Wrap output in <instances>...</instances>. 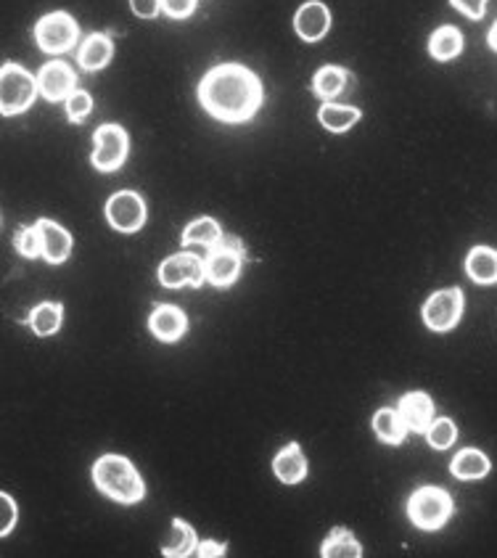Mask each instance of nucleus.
<instances>
[{"mask_svg": "<svg viewBox=\"0 0 497 558\" xmlns=\"http://www.w3.org/2000/svg\"><path fill=\"white\" fill-rule=\"evenodd\" d=\"M455 505H452V495L442 490V487H419L410 501H408V519L423 532H437L445 527L452 516Z\"/></svg>", "mask_w": 497, "mask_h": 558, "instance_id": "obj_5", "label": "nucleus"}, {"mask_svg": "<svg viewBox=\"0 0 497 558\" xmlns=\"http://www.w3.org/2000/svg\"><path fill=\"white\" fill-rule=\"evenodd\" d=\"M0 505H3V522H0V534L5 537V534H11V530L16 527V516H19V511H16V501L8 495V492H0Z\"/></svg>", "mask_w": 497, "mask_h": 558, "instance_id": "obj_32", "label": "nucleus"}, {"mask_svg": "<svg viewBox=\"0 0 497 558\" xmlns=\"http://www.w3.org/2000/svg\"><path fill=\"white\" fill-rule=\"evenodd\" d=\"M93 481L114 503L135 505L146 498V484L125 455L106 452L93 463Z\"/></svg>", "mask_w": 497, "mask_h": 558, "instance_id": "obj_2", "label": "nucleus"}, {"mask_svg": "<svg viewBox=\"0 0 497 558\" xmlns=\"http://www.w3.org/2000/svg\"><path fill=\"white\" fill-rule=\"evenodd\" d=\"M146 202L138 191H117L106 202V220L119 233H138L146 225Z\"/></svg>", "mask_w": 497, "mask_h": 558, "instance_id": "obj_9", "label": "nucleus"}, {"mask_svg": "<svg viewBox=\"0 0 497 558\" xmlns=\"http://www.w3.org/2000/svg\"><path fill=\"white\" fill-rule=\"evenodd\" d=\"M114 56V40L106 32H90L78 51V64L85 72H98Z\"/></svg>", "mask_w": 497, "mask_h": 558, "instance_id": "obj_16", "label": "nucleus"}, {"mask_svg": "<svg viewBox=\"0 0 497 558\" xmlns=\"http://www.w3.org/2000/svg\"><path fill=\"white\" fill-rule=\"evenodd\" d=\"M487 43H490V48L497 54V22L490 27V35H487Z\"/></svg>", "mask_w": 497, "mask_h": 558, "instance_id": "obj_36", "label": "nucleus"}, {"mask_svg": "<svg viewBox=\"0 0 497 558\" xmlns=\"http://www.w3.org/2000/svg\"><path fill=\"white\" fill-rule=\"evenodd\" d=\"M64 108H67V119H69L72 125H79V122H85V119L90 117V111H93V96H90L88 90L78 88V90L64 101Z\"/></svg>", "mask_w": 497, "mask_h": 558, "instance_id": "obj_30", "label": "nucleus"}, {"mask_svg": "<svg viewBox=\"0 0 497 558\" xmlns=\"http://www.w3.org/2000/svg\"><path fill=\"white\" fill-rule=\"evenodd\" d=\"M79 25L69 11H51L35 25V43L43 54H67L78 46Z\"/></svg>", "mask_w": 497, "mask_h": 558, "instance_id": "obj_6", "label": "nucleus"}, {"mask_svg": "<svg viewBox=\"0 0 497 558\" xmlns=\"http://www.w3.org/2000/svg\"><path fill=\"white\" fill-rule=\"evenodd\" d=\"M490 469H492V466H490V458L481 450H473V448H466V450L458 452V455L452 458V466H450L452 477L466 479V481L487 477Z\"/></svg>", "mask_w": 497, "mask_h": 558, "instance_id": "obj_25", "label": "nucleus"}, {"mask_svg": "<svg viewBox=\"0 0 497 558\" xmlns=\"http://www.w3.org/2000/svg\"><path fill=\"white\" fill-rule=\"evenodd\" d=\"M64 323V305L61 302H40L32 313H29V328L35 331V336H53L58 334Z\"/></svg>", "mask_w": 497, "mask_h": 558, "instance_id": "obj_24", "label": "nucleus"}, {"mask_svg": "<svg viewBox=\"0 0 497 558\" xmlns=\"http://www.w3.org/2000/svg\"><path fill=\"white\" fill-rule=\"evenodd\" d=\"M130 8L138 19H157L161 11V0H130Z\"/></svg>", "mask_w": 497, "mask_h": 558, "instance_id": "obj_34", "label": "nucleus"}, {"mask_svg": "<svg viewBox=\"0 0 497 558\" xmlns=\"http://www.w3.org/2000/svg\"><path fill=\"white\" fill-rule=\"evenodd\" d=\"M37 90L48 104H61L67 101L75 90H78V72L72 69V64L53 58L48 64H43L37 69Z\"/></svg>", "mask_w": 497, "mask_h": 558, "instance_id": "obj_11", "label": "nucleus"}, {"mask_svg": "<svg viewBox=\"0 0 497 558\" xmlns=\"http://www.w3.org/2000/svg\"><path fill=\"white\" fill-rule=\"evenodd\" d=\"M225 553H228V545H225V542H217V540H202L199 548H196V556L199 558L225 556Z\"/></svg>", "mask_w": 497, "mask_h": 558, "instance_id": "obj_35", "label": "nucleus"}, {"mask_svg": "<svg viewBox=\"0 0 497 558\" xmlns=\"http://www.w3.org/2000/svg\"><path fill=\"white\" fill-rule=\"evenodd\" d=\"M466 273L476 284H497V249L492 246H473L466 257Z\"/></svg>", "mask_w": 497, "mask_h": 558, "instance_id": "obj_20", "label": "nucleus"}, {"mask_svg": "<svg viewBox=\"0 0 497 558\" xmlns=\"http://www.w3.org/2000/svg\"><path fill=\"white\" fill-rule=\"evenodd\" d=\"M347 80H349V69L337 67V64H326V67H320L313 75V93L323 104L334 101L344 90Z\"/></svg>", "mask_w": 497, "mask_h": 558, "instance_id": "obj_21", "label": "nucleus"}, {"mask_svg": "<svg viewBox=\"0 0 497 558\" xmlns=\"http://www.w3.org/2000/svg\"><path fill=\"white\" fill-rule=\"evenodd\" d=\"M199 548V537H196V530L183 522V519H172V537L161 545V556L167 558H185L193 556Z\"/></svg>", "mask_w": 497, "mask_h": 558, "instance_id": "obj_22", "label": "nucleus"}, {"mask_svg": "<svg viewBox=\"0 0 497 558\" xmlns=\"http://www.w3.org/2000/svg\"><path fill=\"white\" fill-rule=\"evenodd\" d=\"M426 439H429V445L434 450H447L458 439V426H455L452 418H434L429 431H426Z\"/></svg>", "mask_w": 497, "mask_h": 558, "instance_id": "obj_29", "label": "nucleus"}, {"mask_svg": "<svg viewBox=\"0 0 497 558\" xmlns=\"http://www.w3.org/2000/svg\"><path fill=\"white\" fill-rule=\"evenodd\" d=\"M307 471H310L307 458H305V452H302V448L296 442H288L286 448L273 458V474L281 479L284 484H288V487L305 481Z\"/></svg>", "mask_w": 497, "mask_h": 558, "instance_id": "obj_17", "label": "nucleus"}, {"mask_svg": "<svg viewBox=\"0 0 497 558\" xmlns=\"http://www.w3.org/2000/svg\"><path fill=\"white\" fill-rule=\"evenodd\" d=\"M40 96L37 78L26 72L22 64L5 61L0 69V111L3 117H16L25 114L29 107H35V98Z\"/></svg>", "mask_w": 497, "mask_h": 558, "instance_id": "obj_4", "label": "nucleus"}, {"mask_svg": "<svg viewBox=\"0 0 497 558\" xmlns=\"http://www.w3.org/2000/svg\"><path fill=\"white\" fill-rule=\"evenodd\" d=\"M149 331L157 336L159 342H181L188 331V315L178 305H157L149 315Z\"/></svg>", "mask_w": 497, "mask_h": 558, "instance_id": "obj_13", "label": "nucleus"}, {"mask_svg": "<svg viewBox=\"0 0 497 558\" xmlns=\"http://www.w3.org/2000/svg\"><path fill=\"white\" fill-rule=\"evenodd\" d=\"M320 556L323 558H337V556L360 558L363 556V545L355 540V534H352V532L344 530V527H337V530H331V534L323 540V545H320Z\"/></svg>", "mask_w": 497, "mask_h": 558, "instance_id": "obj_27", "label": "nucleus"}, {"mask_svg": "<svg viewBox=\"0 0 497 558\" xmlns=\"http://www.w3.org/2000/svg\"><path fill=\"white\" fill-rule=\"evenodd\" d=\"M196 5H199V0H161V14L183 22L188 16H193Z\"/></svg>", "mask_w": 497, "mask_h": 558, "instance_id": "obj_31", "label": "nucleus"}, {"mask_svg": "<svg viewBox=\"0 0 497 558\" xmlns=\"http://www.w3.org/2000/svg\"><path fill=\"white\" fill-rule=\"evenodd\" d=\"M246 260V243L231 236V233H223V239L217 241L214 246L207 249L204 254V270H207V284L217 286V289H228L233 286L241 275V267Z\"/></svg>", "mask_w": 497, "mask_h": 558, "instance_id": "obj_3", "label": "nucleus"}, {"mask_svg": "<svg viewBox=\"0 0 497 558\" xmlns=\"http://www.w3.org/2000/svg\"><path fill=\"white\" fill-rule=\"evenodd\" d=\"M397 410H399V416L408 424V429L416 431V434H426L431 421H434V402H431V398L426 392H408V395H402Z\"/></svg>", "mask_w": 497, "mask_h": 558, "instance_id": "obj_15", "label": "nucleus"}, {"mask_svg": "<svg viewBox=\"0 0 497 558\" xmlns=\"http://www.w3.org/2000/svg\"><path fill=\"white\" fill-rule=\"evenodd\" d=\"M331 8L323 0H307L294 14V32L305 43H317L331 32Z\"/></svg>", "mask_w": 497, "mask_h": 558, "instance_id": "obj_12", "label": "nucleus"}, {"mask_svg": "<svg viewBox=\"0 0 497 558\" xmlns=\"http://www.w3.org/2000/svg\"><path fill=\"white\" fill-rule=\"evenodd\" d=\"M423 323L431 328V331H450L458 326V320L463 315V292L458 286L452 289H442V292L431 294L420 310Z\"/></svg>", "mask_w": 497, "mask_h": 558, "instance_id": "obj_10", "label": "nucleus"}, {"mask_svg": "<svg viewBox=\"0 0 497 558\" xmlns=\"http://www.w3.org/2000/svg\"><path fill=\"white\" fill-rule=\"evenodd\" d=\"M14 249L26 260L43 257V231H40V225L35 222V225L19 228V233L14 236Z\"/></svg>", "mask_w": 497, "mask_h": 558, "instance_id": "obj_28", "label": "nucleus"}, {"mask_svg": "<svg viewBox=\"0 0 497 558\" xmlns=\"http://www.w3.org/2000/svg\"><path fill=\"white\" fill-rule=\"evenodd\" d=\"M461 54H463V32L461 29L445 25V27L431 32V37H429V56L431 58L450 61Z\"/></svg>", "mask_w": 497, "mask_h": 558, "instance_id": "obj_23", "label": "nucleus"}, {"mask_svg": "<svg viewBox=\"0 0 497 558\" xmlns=\"http://www.w3.org/2000/svg\"><path fill=\"white\" fill-rule=\"evenodd\" d=\"M207 281V270H204V257L191 254V252H181V254H170L161 265H159V284L164 289H202Z\"/></svg>", "mask_w": 497, "mask_h": 558, "instance_id": "obj_8", "label": "nucleus"}, {"mask_svg": "<svg viewBox=\"0 0 497 558\" xmlns=\"http://www.w3.org/2000/svg\"><path fill=\"white\" fill-rule=\"evenodd\" d=\"M373 431H376V437H378L384 445H394V448L402 445L405 437L410 434V429L402 421V416H399L397 408H381V410H376V416H373Z\"/></svg>", "mask_w": 497, "mask_h": 558, "instance_id": "obj_19", "label": "nucleus"}, {"mask_svg": "<svg viewBox=\"0 0 497 558\" xmlns=\"http://www.w3.org/2000/svg\"><path fill=\"white\" fill-rule=\"evenodd\" d=\"M199 104L204 111L225 125H241L257 117L264 104V85L243 64L225 61L214 64L199 82Z\"/></svg>", "mask_w": 497, "mask_h": 558, "instance_id": "obj_1", "label": "nucleus"}, {"mask_svg": "<svg viewBox=\"0 0 497 558\" xmlns=\"http://www.w3.org/2000/svg\"><path fill=\"white\" fill-rule=\"evenodd\" d=\"M360 119H363V111L357 107L326 101L323 107L317 108V122H320L328 133H347V130H352Z\"/></svg>", "mask_w": 497, "mask_h": 558, "instance_id": "obj_18", "label": "nucleus"}, {"mask_svg": "<svg viewBox=\"0 0 497 558\" xmlns=\"http://www.w3.org/2000/svg\"><path fill=\"white\" fill-rule=\"evenodd\" d=\"M450 3H452L455 11H461V14L469 16L471 22H479V19H484L490 0H450Z\"/></svg>", "mask_w": 497, "mask_h": 558, "instance_id": "obj_33", "label": "nucleus"}, {"mask_svg": "<svg viewBox=\"0 0 497 558\" xmlns=\"http://www.w3.org/2000/svg\"><path fill=\"white\" fill-rule=\"evenodd\" d=\"M37 225H40V231H43V260H46L48 265L67 263L69 254H72V246H75L72 233H69L67 228H61L58 222L48 220V217H40Z\"/></svg>", "mask_w": 497, "mask_h": 558, "instance_id": "obj_14", "label": "nucleus"}, {"mask_svg": "<svg viewBox=\"0 0 497 558\" xmlns=\"http://www.w3.org/2000/svg\"><path fill=\"white\" fill-rule=\"evenodd\" d=\"M220 239H223V228H220V222L214 217H199V220L188 222L183 228V233H181L183 246H204V249H210Z\"/></svg>", "mask_w": 497, "mask_h": 558, "instance_id": "obj_26", "label": "nucleus"}, {"mask_svg": "<svg viewBox=\"0 0 497 558\" xmlns=\"http://www.w3.org/2000/svg\"><path fill=\"white\" fill-rule=\"evenodd\" d=\"M130 154V135L122 125L106 122L96 133H93V154H90V164L98 172H114L119 170Z\"/></svg>", "mask_w": 497, "mask_h": 558, "instance_id": "obj_7", "label": "nucleus"}]
</instances>
